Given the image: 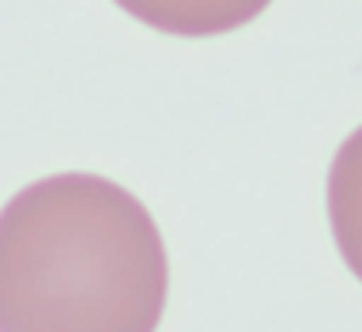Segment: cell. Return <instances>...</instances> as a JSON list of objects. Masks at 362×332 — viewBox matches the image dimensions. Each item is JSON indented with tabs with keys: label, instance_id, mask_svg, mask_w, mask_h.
<instances>
[{
	"label": "cell",
	"instance_id": "cell-2",
	"mask_svg": "<svg viewBox=\"0 0 362 332\" xmlns=\"http://www.w3.org/2000/svg\"><path fill=\"white\" fill-rule=\"evenodd\" d=\"M132 19L177 38H211L245 27L272 0H113Z\"/></svg>",
	"mask_w": 362,
	"mask_h": 332
},
{
	"label": "cell",
	"instance_id": "cell-1",
	"mask_svg": "<svg viewBox=\"0 0 362 332\" xmlns=\"http://www.w3.org/2000/svg\"><path fill=\"white\" fill-rule=\"evenodd\" d=\"M170 261L151 212L98 174H53L0 208V332H155Z\"/></svg>",
	"mask_w": 362,
	"mask_h": 332
},
{
	"label": "cell",
	"instance_id": "cell-3",
	"mask_svg": "<svg viewBox=\"0 0 362 332\" xmlns=\"http://www.w3.org/2000/svg\"><path fill=\"white\" fill-rule=\"evenodd\" d=\"M328 227L344 265L362 280V125L336 147L328 166Z\"/></svg>",
	"mask_w": 362,
	"mask_h": 332
}]
</instances>
